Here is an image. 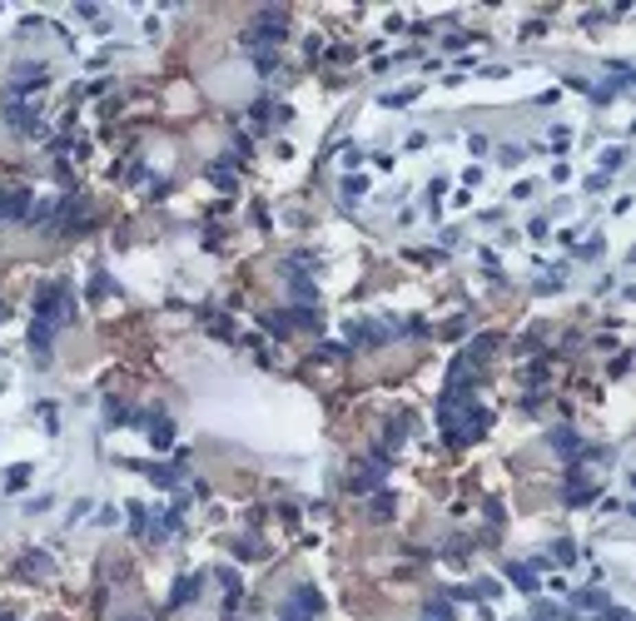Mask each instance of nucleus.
Listing matches in <instances>:
<instances>
[{
  "label": "nucleus",
  "mask_w": 636,
  "mask_h": 621,
  "mask_svg": "<svg viewBox=\"0 0 636 621\" xmlns=\"http://www.w3.org/2000/svg\"><path fill=\"white\" fill-rule=\"evenodd\" d=\"M448 616H453L448 602H428V621H448Z\"/></svg>",
  "instance_id": "nucleus-11"
},
{
  "label": "nucleus",
  "mask_w": 636,
  "mask_h": 621,
  "mask_svg": "<svg viewBox=\"0 0 636 621\" xmlns=\"http://www.w3.org/2000/svg\"><path fill=\"white\" fill-rule=\"evenodd\" d=\"M130 621H139V616H130Z\"/></svg>",
  "instance_id": "nucleus-18"
},
{
  "label": "nucleus",
  "mask_w": 636,
  "mask_h": 621,
  "mask_svg": "<svg viewBox=\"0 0 636 621\" xmlns=\"http://www.w3.org/2000/svg\"><path fill=\"white\" fill-rule=\"evenodd\" d=\"M622 159H626V150H606V154H602L606 169H622Z\"/></svg>",
  "instance_id": "nucleus-14"
},
{
  "label": "nucleus",
  "mask_w": 636,
  "mask_h": 621,
  "mask_svg": "<svg viewBox=\"0 0 636 621\" xmlns=\"http://www.w3.org/2000/svg\"><path fill=\"white\" fill-rule=\"evenodd\" d=\"M571 556H577V547H571V542H557L552 547V562H571Z\"/></svg>",
  "instance_id": "nucleus-12"
},
{
  "label": "nucleus",
  "mask_w": 636,
  "mask_h": 621,
  "mask_svg": "<svg viewBox=\"0 0 636 621\" xmlns=\"http://www.w3.org/2000/svg\"><path fill=\"white\" fill-rule=\"evenodd\" d=\"M25 482H30V467H25V462H15V467L5 472V492H20Z\"/></svg>",
  "instance_id": "nucleus-9"
},
{
  "label": "nucleus",
  "mask_w": 636,
  "mask_h": 621,
  "mask_svg": "<svg viewBox=\"0 0 636 621\" xmlns=\"http://www.w3.org/2000/svg\"><path fill=\"white\" fill-rule=\"evenodd\" d=\"M35 318H45L50 328L70 323V318H75V288H70L65 279L45 283V288H40V294H35Z\"/></svg>",
  "instance_id": "nucleus-1"
},
{
  "label": "nucleus",
  "mask_w": 636,
  "mask_h": 621,
  "mask_svg": "<svg viewBox=\"0 0 636 621\" xmlns=\"http://www.w3.org/2000/svg\"><path fill=\"white\" fill-rule=\"evenodd\" d=\"M199 591H204V576H179V582H174V591H169V611L189 607V602H194Z\"/></svg>",
  "instance_id": "nucleus-4"
},
{
  "label": "nucleus",
  "mask_w": 636,
  "mask_h": 621,
  "mask_svg": "<svg viewBox=\"0 0 636 621\" xmlns=\"http://www.w3.org/2000/svg\"><path fill=\"white\" fill-rule=\"evenodd\" d=\"M393 333H398L393 323H353V328H348V338H353V343H363V348H378V343H388Z\"/></svg>",
  "instance_id": "nucleus-3"
},
{
  "label": "nucleus",
  "mask_w": 636,
  "mask_h": 621,
  "mask_svg": "<svg viewBox=\"0 0 636 621\" xmlns=\"http://www.w3.org/2000/svg\"><path fill=\"white\" fill-rule=\"evenodd\" d=\"M602 621H626V611H622V607H611V602H606V607H602Z\"/></svg>",
  "instance_id": "nucleus-15"
},
{
  "label": "nucleus",
  "mask_w": 636,
  "mask_h": 621,
  "mask_svg": "<svg viewBox=\"0 0 636 621\" xmlns=\"http://www.w3.org/2000/svg\"><path fill=\"white\" fill-rule=\"evenodd\" d=\"M577 607H591V611H602V607H606V596H602V591H577Z\"/></svg>",
  "instance_id": "nucleus-10"
},
{
  "label": "nucleus",
  "mask_w": 636,
  "mask_h": 621,
  "mask_svg": "<svg viewBox=\"0 0 636 621\" xmlns=\"http://www.w3.org/2000/svg\"><path fill=\"white\" fill-rule=\"evenodd\" d=\"M0 621H10V616H0Z\"/></svg>",
  "instance_id": "nucleus-17"
},
{
  "label": "nucleus",
  "mask_w": 636,
  "mask_h": 621,
  "mask_svg": "<svg viewBox=\"0 0 636 621\" xmlns=\"http://www.w3.org/2000/svg\"><path fill=\"white\" fill-rule=\"evenodd\" d=\"M552 447L562 452V458H577V432H567V427H557V432H552Z\"/></svg>",
  "instance_id": "nucleus-8"
},
{
  "label": "nucleus",
  "mask_w": 636,
  "mask_h": 621,
  "mask_svg": "<svg viewBox=\"0 0 636 621\" xmlns=\"http://www.w3.org/2000/svg\"><path fill=\"white\" fill-rule=\"evenodd\" d=\"M378 478H383V462H363V467H353V478H348V492H373Z\"/></svg>",
  "instance_id": "nucleus-5"
},
{
  "label": "nucleus",
  "mask_w": 636,
  "mask_h": 621,
  "mask_svg": "<svg viewBox=\"0 0 636 621\" xmlns=\"http://www.w3.org/2000/svg\"><path fill=\"white\" fill-rule=\"evenodd\" d=\"M507 582H512V587H522V591H537V576H532V567H522V562H512V567H507Z\"/></svg>",
  "instance_id": "nucleus-7"
},
{
  "label": "nucleus",
  "mask_w": 636,
  "mask_h": 621,
  "mask_svg": "<svg viewBox=\"0 0 636 621\" xmlns=\"http://www.w3.org/2000/svg\"><path fill=\"white\" fill-rule=\"evenodd\" d=\"M373 512H378V517H388V512H393V492H383V497H373Z\"/></svg>",
  "instance_id": "nucleus-13"
},
{
  "label": "nucleus",
  "mask_w": 636,
  "mask_h": 621,
  "mask_svg": "<svg viewBox=\"0 0 636 621\" xmlns=\"http://www.w3.org/2000/svg\"><path fill=\"white\" fill-rule=\"evenodd\" d=\"M150 443L164 452V447H174V423H169L164 418V412H159V418H150Z\"/></svg>",
  "instance_id": "nucleus-6"
},
{
  "label": "nucleus",
  "mask_w": 636,
  "mask_h": 621,
  "mask_svg": "<svg viewBox=\"0 0 636 621\" xmlns=\"http://www.w3.org/2000/svg\"><path fill=\"white\" fill-rule=\"evenodd\" d=\"M318 611H323V596H318L313 587H299V591L288 596V607H284V616H288V621H313Z\"/></svg>",
  "instance_id": "nucleus-2"
},
{
  "label": "nucleus",
  "mask_w": 636,
  "mask_h": 621,
  "mask_svg": "<svg viewBox=\"0 0 636 621\" xmlns=\"http://www.w3.org/2000/svg\"><path fill=\"white\" fill-rule=\"evenodd\" d=\"M0 318H5V303H0Z\"/></svg>",
  "instance_id": "nucleus-16"
}]
</instances>
